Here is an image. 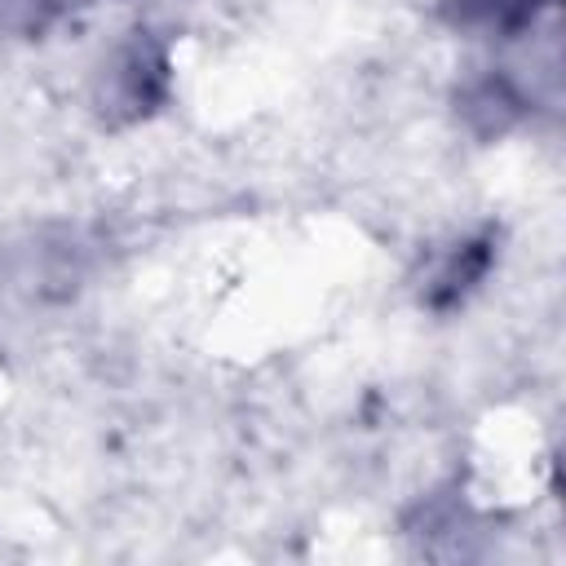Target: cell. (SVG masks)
Wrapping results in <instances>:
<instances>
[{"label": "cell", "instance_id": "3957f363", "mask_svg": "<svg viewBox=\"0 0 566 566\" xmlns=\"http://www.w3.org/2000/svg\"><path fill=\"white\" fill-rule=\"evenodd\" d=\"M442 18L486 44H517L553 18V0H442Z\"/></svg>", "mask_w": 566, "mask_h": 566}, {"label": "cell", "instance_id": "6da1fadb", "mask_svg": "<svg viewBox=\"0 0 566 566\" xmlns=\"http://www.w3.org/2000/svg\"><path fill=\"white\" fill-rule=\"evenodd\" d=\"M172 88V57L155 31H128L93 71V106L106 124L150 119Z\"/></svg>", "mask_w": 566, "mask_h": 566}, {"label": "cell", "instance_id": "277c9868", "mask_svg": "<svg viewBox=\"0 0 566 566\" xmlns=\"http://www.w3.org/2000/svg\"><path fill=\"white\" fill-rule=\"evenodd\" d=\"M66 13V0H0V31L44 35Z\"/></svg>", "mask_w": 566, "mask_h": 566}, {"label": "cell", "instance_id": "7a4b0ae2", "mask_svg": "<svg viewBox=\"0 0 566 566\" xmlns=\"http://www.w3.org/2000/svg\"><path fill=\"white\" fill-rule=\"evenodd\" d=\"M491 261H495V239L491 234H460V239H451L429 261L420 301L429 310H455V305H464L482 287V279L491 274Z\"/></svg>", "mask_w": 566, "mask_h": 566}]
</instances>
